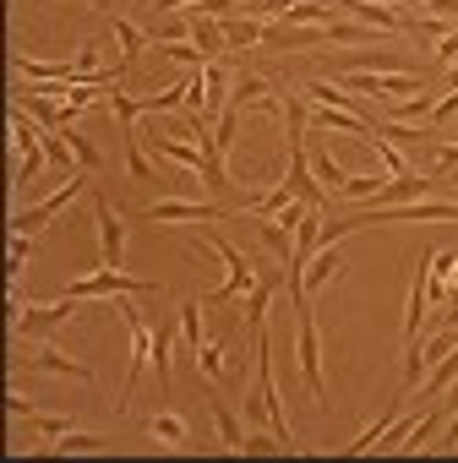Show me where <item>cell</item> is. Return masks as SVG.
Wrapping results in <instances>:
<instances>
[{
	"instance_id": "obj_1",
	"label": "cell",
	"mask_w": 458,
	"mask_h": 463,
	"mask_svg": "<svg viewBox=\"0 0 458 463\" xmlns=\"http://www.w3.org/2000/svg\"><path fill=\"white\" fill-rule=\"evenodd\" d=\"M252 344H257V392L246 398V414L257 420H268L273 425V436L284 441V452H295V430H290V414H284V398H279V382H273V354H268V333H252Z\"/></svg>"
},
{
	"instance_id": "obj_2",
	"label": "cell",
	"mask_w": 458,
	"mask_h": 463,
	"mask_svg": "<svg viewBox=\"0 0 458 463\" xmlns=\"http://www.w3.org/2000/svg\"><path fill=\"white\" fill-rule=\"evenodd\" d=\"M202 241H207V246L218 251V262L229 268V279H224V284H218V289L207 295L213 306H224V300H241V295H252V289H257V273H252L246 251H235V246H229V241L218 235V229H202Z\"/></svg>"
},
{
	"instance_id": "obj_3",
	"label": "cell",
	"mask_w": 458,
	"mask_h": 463,
	"mask_svg": "<svg viewBox=\"0 0 458 463\" xmlns=\"http://www.w3.org/2000/svg\"><path fill=\"white\" fill-rule=\"evenodd\" d=\"M12 137H17V185L28 191V185L39 180L44 158H50V147H44V126H33V120L23 115V104H12Z\"/></svg>"
},
{
	"instance_id": "obj_4",
	"label": "cell",
	"mask_w": 458,
	"mask_h": 463,
	"mask_svg": "<svg viewBox=\"0 0 458 463\" xmlns=\"http://www.w3.org/2000/svg\"><path fill=\"white\" fill-rule=\"evenodd\" d=\"M99 295H158V284L153 279H131L126 268H104V273H88V279L66 284V300H99Z\"/></svg>"
},
{
	"instance_id": "obj_5",
	"label": "cell",
	"mask_w": 458,
	"mask_h": 463,
	"mask_svg": "<svg viewBox=\"0 0 458 463\" xmlns=\"http://www.w3.org/2000/svg\"><path fill=\"white\" fill-rule=\"evenodd\" d=\"M295 311H301L295 354H301V376H306V392H311V403H328V387H322V338H317V317H311V300H301Z\"/></svg>"
},
{
	"instance_id": "obj_6",
	"label": "cell",
	"mask_w": 458,
	"mask_h": 463,
	"mask_svg": "<svg viewBox=\"0 0 458 463\" xmlns=\"http://www.w3.org/2000/svg\"><path fill=\"white\" fill-rule=\"evenodd\" d=\"M82 191H88V169H77V175H66V185H61V191H50L44 202H33V207H23V213L12 218V229H23V235H39V229H44L50 218H61V213H66V207H72V202H77Z\"/></svg>"
},
{
	"instance_id": "obj_7",
	"label": "cell",
	"mask_w": 458,
	"mask_h": 463,
	"mask_svg": "<svg viewBox=\"0 0 458 463\" xmlns=\"http://www.w3.org/2000/svg\"><path fill=\"white\" fill-rule=\"evenodd\" d=\"M93 223H99V246H104V268H126V218L110 207V196L93 191Z\"/></svg>"
},
{
	"instance_id": "obj_8",
	"label": "cell",
	"mask_w": 458,
	"mask_h": 463,
	"mask_svg": "<svg viewBox=\"0 0 458 463\" xmlns=\"http://www.w3.org/2000/svg\"><path fill=\"white\" fill-rule=\"evenodd\" d=\"M284 185H290V196L322 207V180H317V169H311V147H306V142H290V175H284Z\"/></svg>"
},
{
	"instance_id": "obj_9",
	"label": "cell",
	"mask_w": 458,
	"mask_h": 463,
	"mask_svg": "<svg viewBox=\"0 0 458 463\" xmlns=\"http://www.w3.org/2000/svg\"><path fill=\"white\" fill-rule=\"evenodd\" d=\"M77 306H82V300H66V295H61L55 306H23V311L12 317V327H17L23 338H39V333H50V327H61L66 317H77Z\"/></svg>"
},
{
	"instance_id": "obj_10",
	"label": "cell",
	"mask_w": 458,
	"mask_h": 463,
	"mask_svg": "<svg viewBox=\"0 0 458 463\" xmlns=\"http://www.w3.org/2000/svg\"><path fill=\"white\" fill-rule=\"evenodd\" d=\"M175 218L218 223V218H224V207H213V202H196V196H175V202H153V207L142 213V223H175Z\"/></svg>"
},
{
	"instance_id": "obj_11",
	"label": "cell",
	"mask_w": 458,
	"mask_h": 463,
	"mask_svg": "<svg viewBox=\"0 0 458 463\" xmlns=\"http://www.w3.org/2000/svg\"><path fill=\"white\" fill-rule=\"evenodd\" d=\"M339 6H344L355 23L377 28V33H404V39H409V17H398L393 6H382V0H339Z\"/></svg>"
},
{
	"instance_id": "obj_12",
	"label": "cell",
	"mask_w": 458,
	"mask_h": 463,
	"mask_svg": "<svg viewBox=\"0 0 458 463\" xmlns=\"http://www.w3.org/2000/svg\"><path fill=\"white\" fill-rule=\"evenodd\" d=\"M257 241H262V251H268L279 268H290V257H295V223H290V218H262V223H257Z\"/></svg>"
},
{
	"instance_id": "obj_13",
	"label": "cell",
	"mask_w": 458,
	"mask_h": 463,
	"mask_svg": "<svg viewBox=\"0 0 458 463\" xmlns=\"http://www.w3.org/2000/svg\"><path fill=\"white\" fill-rule=\"evenodd\" d=\"M186 39H191V44H196L207 61H218V55L229 50V44H224V28H218V17H202V12H191V6H186Z\"/></svg>"
},
{
	"instance_id": "obj_14",
	"label": "cell",
	"mask_w": 458,
	"mask_h": 463,
	"mask_svg": "<svg viewBox=\"0 0 458 463\" xmlns=\"http://www.w3.org/2000/svg\"><path fill=\"white\" fill-rule=\"evenodd\" d=\"M17 365H23V371L33 365V371H55V376H77V382H93V371H88L82 360H66L61 349H33V354H17Z\"/></svg>"
},
{
	"instance_id": "obj_15",
	"label": "cell",
	"mask_w": 458,
	"mask_h": 463,
	"mask_svg": "<svg viewBox=\"0 0 458 463\" xmlns=\"http://www.w3.org/2000/svg\"><path fill=\"white\" fill-rule=\"evenodd\" d=\"M218 28H224V44L229 50H257L262 44V17H241V12H229V17H218Z\"/></svg>"
},
{
	"instance_id": "obj_16",
	"label": "cell",
	"mask_w": 458,
	"mask_h": 463,
	"mask_svg": "<svg viewBox=\"0 0 458 463\" xmlns=\"http://www.w3.org/2000/svg\"><path fill=\"white\" fill-rule=\"evenodd\" d=\"M110 33H115V44H120V66L131 71V66H137V55L148 50V28H137L131 17H115V12H110Z\"/></svg>"
},
{
	"instance_id": "obj_17",
	"label": "cell",
	"mask_w": 458,
	"mask_h": 463,
	"mask_svg": "<svg viewBox=\"0 0 458 463\" xmlns=\"http://www.w3.org/2000/svg\"><path fill=\"white\" fill-rule=\"evenodd\" d=\"M279 279H284V273L257 279V289H252V300H246V327H252V333L268 327V306H273V295H279Z\"/></svg>"
},
{
	"instance_id": "obj_18",
	"label": "cell",
	"mask_w": 458,
	"mask_h": 463,
	"mask_svg": "<svg viewBox=\"0 0 458 463\" xmlns=\"http://www.w3.org/2000/svg\"><path fill=\"white\" fill-rule=\"evenodd\" d=\"M153 158H169V164L202 175V142H169V137H153Z\"/></svg>"
},
{
	"instance_id": "obj_19",
	"label": "cell",
	"mask_w": 458,
	"mask_h": 463,
	"mask_svg": "<svg viewBox=\"0 0 458 463\" xmlns=\"http://www.w3.org/2000/svg\"><path fill=\"white\" fill-rule=\"evenodd\" d=\"M339 268H344V262H339V251H333V246H322V251L306 262V295H317L322 284H333V279H339Z\"/></svg>"
},
{
	"instance_id": "obj_20",
	"label": "cell",
	"mask_w": 458,
	"mask_h": 463,
	"mask_svg": "<svg viewBox=\"0 0 458 463\" xmlns=\"http://www.w3.org/2000/svg\"><path fill=\"white\" fill-rule=\"evenodd\" d=\"M148 436H153V441H164V447H186V441H191V425H186L180 414H169V409H164V414H153V420H148Z\"/></svg>"
},
{
	"instance_id": "obj_21",
	"label": "cell",
	"mask_w": 458,
	"mask_h": 463,
	"mask_svg": "<svg viewBox=\"0 0 458 463\" xmlns=\"http://www.w3.org/2000/svg\"><path fill=\"white\" fill-rule=\"evenodd\" d=\"M213 425H218V441H224V452H241V447H246V436H241V420H235V409H229L224 398H213Z\"/></svg>"
},
{
	"instance_id": "obj_22",
	"label": "cell",
	"mask_w": 458,
	"mask_h": 463,
	"mask_svg": "<svg viewBox=\"0 0 458 463\" xmlns=\"http://www.w3.org/2000/svg\"><path fill=\"white\" fill-rule=\"evenodd\" d=\"M229 82H235V77L224 71V61H207V109H202V115H213V120L224 115V104H229Z\"/></svg>"
},
{
	"instance_id": "obj_23",
	"label": "cell",
	"mask_w": 458,
	"mask_h": 463,
	"mask_svg": "<svg viewBox=\"0 0 458 463\" xmlns=\"http://www.w3.org/2000/svg\"><path fill=\"white\" fill-rule=\"evenodd\" d=\"M229 349L224 344H202L196 349V365H202V376L213 382V387H229V382H235V376H229V360H224Z\"/></svg>"
},
{
	"instance_id": "obj_24",
	"label": "cell",
	"mask_w": 458,
	"mask_h": 463,
	"mask_svg": "<svg viewBox=\"0 0 458 463\" xmlns=\"http://www.w3.org/2000/svg\"><path fill=\"white\" fill-rule=\"evenodd\" d=\"M420 169H425L431 180H447V175L458 169V142H442V147H425V153H420Z\"/></svg>"
},
{
	"instance_id": "obj_25",
	"label": "cell",
	"mask_w": 458,
	"mask_h": 463,
	"mask_svg": "<svg viewBox=\"0 0 458 463\" xmlns=\"http://www.w3.org/2000/svg\"><path fill=\"white\" fill-rule=\"evenodd\" d=\"M311 169H317V180H322V191H339L344 196V185H349V175L333 164V153L328 147H311Z\"/></svg>"
},
{
	"instance_id": "obj_26",
	"label": "cell",
	"mask_w": 458,
	"mask_h": 463,
	"mask_svg": "<svg viewBox=\"0 0 458 463\" xmlns=\"http://www.w3.org/2000/svg\"><path fill=\"white\" fill-rule=\"evenodd\" d=\"M175 327H153V371H158V387L169 392V354H175Z\"/></svg>"
},
{
	"instance_id": "obj_27",
	"label": "cell",
	"mask_w": 458,
	"mask_h": 463,
	"mask_svg": "<svg viewBox=\"0 0 458 463\" xmlns=\"http://www.w3.org/2000/svg\"><path fill=\"white\" fill-rule=\"evenodd\" d=\"M371 131H377V137H387V142H398V147H404L409 158H415V153L425 147V131H415L409 120H393V126H371Z\"/></svg>"
},
{
	"instance_id": "obj_28",
	"label": "cell",
	"mask_w": 458,
	"mask_h": 463,
	"mask_svg": "<svg viewBox=\"0 0 458 463\" xmlns=\"http://www.w3.org/2000/svg\"><path fill=\"white\" fill-rule=\"evenodd\" d=\"M120 137H126V169H131V180H158L153 164H148V153H142V137L131 126H120Z\"/></svg>"
},
{
	"instance_id": "obj_29",
	"label": "cell",
	"mask_w": 458,
	"mask_h": 463,
	"mask_svg": "<svg viewBox=\"0 0 458 463\" xmlns=\"http://www.w3.org/2000/svg\"><path fill=\"white\" fill-rule=\"evenodd\" d=\"M66 142H72V153H77V164H82L88 175H93V169L104 164V153H99V147H93V142H88L82 131H72V126H66Z\"/></svg>"
},
{
	"instance_id": "obj_30",
	"label": "cell",
	"mask_w": 458,
	"mask_h": 463,
	"mask_svg": "<svg viewBox=\"0 0 458 463\" xmlns=\"http://www.w3.org/2000/svg\"><path fill=\"white\" fill-rule=\"evenodd\" d=\"M180 338H186L191 349H202V306H196V300L180 306Z\"/></svg>"
},
{
	"instance_id": "obj_31",
	"label": "cell",
	"mask_w": 458,
	"mask_h": 463,
	"mask_svg": "<svg viewBox=\"0 0 458 463\" xmlns=\"http://www.w3.org/2000/svg\"><path fill=\"white\" fill-rule=\"evenodd\" d=\"M28 425H33V430H39L44 441H61V436L72 430V420H66V414H39V409L28 414Z\"/></svg>"
},
{
	"instance_id": "obj_32",
	"label": "cell",
	"mask_w": 458,
	"mask_h": 463,
	"mask_svg": "<svg viewBox=\"0 0 458 463\" xmlns=\"http://www.w3.org/2000/svg\"><path fill=\"white\" fill-rule=\"evenodd\" d=\"M55 452H99L104 447V436H88V430H66L61 441H50Z\"/></svg>"
},
{
	"instance_id": "obj_33",
	"label": "cell",
	"mask_w": 458,
	"mask_h": 463,
	"mask_svg": "<svg viewBox=\"0 0 458 463\" xmlns=\"http://www.w3.org/2000/svg\"><path fill=\"white\" fill-rule=\"evenodd\" d=\"M431 109H436V99H431V93H425V88H420V93H415V99H409V104H398V120H425V115H431Z\"/></svg>"
},
{
	"instance_id": "obj_34",
	"label": "cell",
	"mask_w": 458,
	"mask_h": 463,
	"mask_svg": "<svg viewBox=\"0 0 458 463\" xmlns=\"http://www.w3.org/2000/svg\"><path fill=\"white\" fill-rule=\"evenodd\" d=\"M382 185H387V180H377V175H349V185H344V196H355V202H360V196H377Z\"/></svg>"
},
{
	"instance_id": "obj_35",
	"label": "cell",
	"mask_w": 458,
	"mask_h": 463,
	"mask_svg": "<svg viewBox=\"0 0 458 463\" xmlns=\"http://www.w3.org/2000/svg\"><path fill=\"white\" fill-rule=\"evenodd\" d=\"M23 268H28V235L12 229V279H23Z\"/></svg>"
},
{
	"instance_id": "obj_36",
	"label": "cell",
	"mask_w": 458,
	"mask_h": 463,
	"mask_svg": "<svg viewBox=\"0 0 458 463\" xmlns=\"http://www.w3.org/2000/svg\"><path fill=\"white\" fill-rule=\"evenodd\" d=\"M431 55H436V66H453V61H458V33L436 39V50H431Z\"/></svg>"
},
{
	"instance_id": "obj_37",
	"label": "cell",
	"mask_w": 458,
	"mask_h": 463,
	"mask_svg": "<svg viewBox=\"0 0 458 463\" xmlns=\"http://www.w3.org/2000/svg\"><path fill=\"white\" fill-rule=\"evenodd\" d=\"M436 436H442L436 447H447V452H458V409H453V414L442 420V430H436Z\"/></svg>"
},
{
	"instance_id": "obj_38",
	"label": "cell",
	"mask_w": 458,
	"mask_h": 463,
	"mask_svg": "<svg viewBox=\"0 0 458 463\" xmlns=\"http://www.w3.org/2000/svg\"><path fill=\"white\" fill-rule=\"evenodd\" d=\"M458 115V93L447 88V99H436V109H431V120H453Z\"/></svg>"
},
{
	"instance_id": "obj_39",
	"label": "cell",
	"mask_w": 458,
	"mask_h": 463,
	"mask_svg": "<svg viewBox=\"0 0 458 463\" xmlns=\"http://www.w3.org/2000/svg\"><path fill=\"white\" fill-rule=\"evenodd\" d=\"M442 327H458V289L447 284V306H442Z\"/></svg>"
},
{
	"instance_id": "obj_40",
	"label": "cell",
	"mask_w": 458,
	"mask_h": 463,
	"mask_svg": "<svg viewBox=\"0 0 458 463\" xmlns=\"http://www.w3.org/2000/svg\"><path fill=\"white\" fill-rule=\"evenodd\" d=\"M6 409H12V414H17V420H28V414H33V403H28V398H17V392H12V398H6Z\"/></svg>"
},
{
	"instance_id": "obj_41",
	"label": "cell",
	"mask_w": 458,
	"mask_h": 463,
	"mask_svg": "<svg viewBox=\"0 0 458 463\" xmlns=\"http://www.w3.org/2000/svg\"><path fill=\"white\" fill-rule=\"evenodd\" d=\"M180 6H191V0H148V12H180Z\"/></svg>"
},
{
	"instance_id": "obj_42",
	"label": "cell",
	"mask_w": 458,
	"mask_h": 463,
	"mask_svg": "<svg viewBox=\"0 0 458 463\" xmlns=\"http://www.w3.org/2000/svg\"><path fill=\"white\" fill-rule=\"evenodd\" d=\"M82 6H93V12H104V17H110V0H82Z\"/></svg>"
},
{
	"instance_id": "obj_43",
	"label": "cell",
	"mask_w": 458,
	"mask_h": 463,
	"mask_svg": "<svg viewBox=\"0 0 458 463\" xmlns=\"http://www.w3.org/2000/svg\"><path fill=\"white\" fill-rule=\"evenodd\" d=\"M453 202H458V196H453Z\"/></svg>"
}]
</instances>
